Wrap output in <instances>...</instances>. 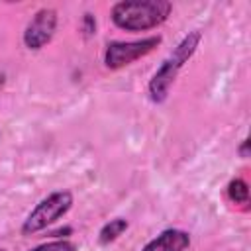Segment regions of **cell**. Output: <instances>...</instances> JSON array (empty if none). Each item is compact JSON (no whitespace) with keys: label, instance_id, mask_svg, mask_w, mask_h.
Masks as SVG:
<instances>
[{"label":"cell","instance_id":"277c9868","mask_svg":"<svg viewBox=\"0 0 251 251\" xmlns=\"http://www.w3.org/2000/svg\"><path fill=\"white\" fill-rule=\"evenodd\" d=\"M161 41H163L161 35H151V37H143L135 41H110L104 49V65L110 71L124 69L131 65L133 61L155 51Z\"/></svg>","mask_w":251,"mask_h":251},{"label":"cell","instance_id":"30bf717a","mask_svg":"<svg viewBox=\"0 0 251 251\" xmlns=\"http://www.w3.org/2000/svg\"><path fill=\"white\" fill-rule=\"evenodd\" d=\"M82 31H84V35H94L96 33V20H94V16L92 14H84L82 16Z\"/></svg>","mask_w":251,"mask_h":251},{"label":"cell","instance_id":"8992f818","mask_svg":"<svg viewBox=\"0 0 251 251\" xmlns=\"http://www.w3.org/2000/svg\"><path fill=\"white\" fill-rule=\"evenodd\" d=\"M190 247V233L178 227H169L153 237L141 251H186Z\"/></svg>","mask_w":251,"mask_h":251},{"label":"cell","instance_id":"6da1fadb","mask_svg":"<svg viewBox=\"0 0 251 251\" xmlns=\"http://www.w3.org/2000/svg\"><path fill=\"white\" fill-rule=\"evenodd\" d=\"M200 41H202V33L198 29L188 31L176 43V47L163 59V63L159 65V69L153 73V76L147 82V96H149L151 102L161 104V102L167 100L173 82L176 80L180 69L192 59V55L196 53Z\"/></svg>","mask_w":251,"mask_h":251},{"label":"cell","instance_id":"52a82bcc","mask_svg":"<svg viewBox=\"0 0 251 251\" xmlns=\"http://www.w3.org/2000/svg\"><path fill=\"white\" fill-rule=\"evenodd\" d=\"M129 227V222L126 218H114L108 224L102 226V229L98 231V243L100 245H110L112 241H116L126 229Z\"/></svg>","mask_w":251,"mask_h":251},{"label":"cell","instance_id":"ba28073f","mask_svg":"<svg viewBox=\"0 0 251 251\" xmlns=\"http://www.w3.org/2000/svg\"><path fill=\"white\" fill-rule=\"evenodd\" d=\"M226 192H227V198L231 202H235V204H247L249 202V186H247V182L243 178L229 180Z\"/></svg>","mask_w":251,"mask_h":251},{"label":"cell","instance_id":"9c48e42d","mask_svg":"<svg viewBox=\"0 0 251 251\" xmlns=\"http://www.w3.org/2000/svg\"><path fill=\"white\" fill-rule=\"evenodd\" d=\"M75 243L69 241V239H55V241H47V243H41V245H35L27 251H75Z\"/></svg>","mask_w":251,"mask_h":251},{"label":"cell","instance_id":"7a4b0ae2","mask_svg":"<svg viewBox=\"0 0 251 251\" xmlns=\"http://www.w3.org/2000/svg\"><path fill=\"white\" fill-rule=\"evenodd\" d=\"M173 12L169 0H120L112 6L110 18L116 27L126 31H147L163 22Z\"/></svg>","mask_w":251,"mask_h":251},{"label":"cell","instance_id":"3957f363","mask_svg":"<svg viewBox=\"0 0 251 251\" xmlns=\"http://www.w3.org/2000/svg\"><path fill=\"white\" fill-rule=\"evenodd\" d=\"M73 208V192L71 190H55L49 196H45L24 220L22 224V233L24 235H33L57 220H61L69 210Z\"/></svg>","mask_w":251,"mask_h":251},{"label":"cell","instance_id":"8fae6325","mask_svg":"<svg viewBox=\"0 0 251 251\" xmlns=\"http://www.w3.org/2000/svg\"><path fill=\"white\" fill-rule=\"evenodd\" d=\"M237 153H239V157H241V159H247V157H249V139H247V137L239 143Z\"/></svg>","mask_w":251,"mask_h":251},{"label":"cell","instance_id":"5b68a950","mask_svg":"<svg viewBox=\"0 0 251 251\" xmlns=\"http://www.w3.org/2000/svg\"><path fill=\"white\" fill-rule=\"evenodd\" d=\"M57 22L59 18L55 8H39L24 29V35H22L24 45L31 51H39L41 47H45L55 35Z\"/></svg>","mask_w":251,"mask_h":251},{"label":"cell","instance_id":"7c38bea8","mask_svg":"<svg viewBox=\"0 0 251 251\" xmlns=\"http://www.w3.org/2000/svg\"><path fill=\"white\" fill-rule=\"evenodd\" d=\"M0 251H6V249H0Z\"/></svg>","mask_w":251,"mask_h":251}]
</instances>
